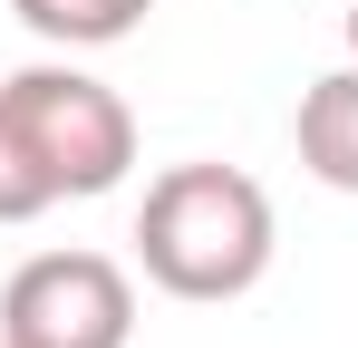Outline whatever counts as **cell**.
<instances>
[{"label":"cell","mask_w":358,"mask_h":348,"mask_svg":"<svg viewBox=\"0 0 358 348\" xmlns=\"http://www.w3.org/2000/svg\"><path fill=\"white\" fill-rule=\"evenodd\" d=\"M281 223H271V194L242 165H165L136 203V271L165 290V300H242V290L271 271Z\"/></svg>","instance_id":"cell-1"},{"label":"cell","mask_w":358,"mask_h":348,"mask_svg":"<svg viewBox=\"0 0 358 348\" xmlns=\"http://www.w3.org/2000/svg\"><path fill=\"white\" fill-rule=\"evenodd\" d=\"M0 97H10V116H20V136H29V155H39L59 203H87V194L126 184V165H136V107L107 78H87L68 58H39V68H10Z\"/></svg>","instance_id":"cell-2"},{"label":"cell","mask_w":358,"mask_h":348,"mask_svg":"<svg viewBox=\"0 0 358 348\" xmlns=\"http://www.w3.org/2000/svg\"><path fill=\"white\" fill-rule=\"evenodd\" d=\"M10 348H126L136 339V281L107 252H39L0 290Z\"/></svg>","instance_id":"cell-3"},{"label":"cell","mask_w":358,"mask_h":348,"mask_svg":"<svg viewBox=\"0 0 358 348\" xmlns=\"http://www.w3.org/2000/svg\"><path fill=\"white\" fill-rule=\"evenodd\" d=\"M59 194H49V174H39V155H29V136H20V116H10V97H0V223H39Z\"/></svg>","instance_id":"cell-6"},{"label":"cell","mask_w":358,"mask_h":348,"mask_svg":"<svg viewBox=\"0 0 358 348\" xmlns=\"http://www.w3.org/2000/svg\"><path fill=\"white\" fill-rule=\"evenodd\" d=\"M0 348H10V339H0Z\"/></svg>","instance_id":"cell-8"},{"label":"cell","mask_w":358,"mask_h":348,"mask_svg":"<svg viewBox=\"0 0 358 348\" xmlns=\"http://www.w3.org/2000/svg\"><path fill=\"white\" fill-rule=\"evenodd\" d=\"M349 58H358V10H349Z\"/></svg>","instance_id":"cell-7"},{"label":"cell","mask_w":358,"mask_h":348,"mask_svg":"<svg viewBox=\"0 0 358 348\" xmlns=\"http://www.w3.org/2000/svg\"><path fill=\"white\" fill-rule=\"evenodd\" d=\"M291 145H300V165L320 174L329 194H358V58H349V68H329V78H310V87H300Z\"/></svg>","instance_id":"cell-4"},{"label":"cell","mask_w":358,"mask_h":348,"mask_svg":"<svg viewBox=\"0 0 358 348\" xmlns=\"http://www.w3.org/2000/svg\"><path fill=\"white\" fill-rule=\"evenodd\" d=\"M49 49H117V39H136L145 29V10L155 0H10Z\"/></svg>","instance_id":"cell-5"}]
</instances>
